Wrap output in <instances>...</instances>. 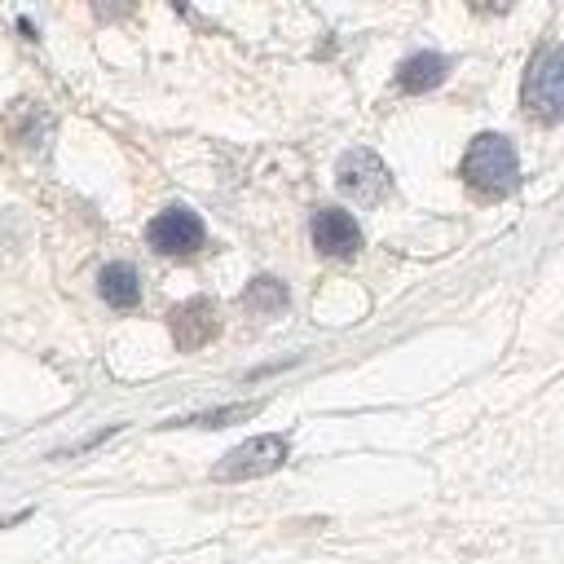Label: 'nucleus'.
Wrapping results in <instances>:
<instances>
[{
    "label": "nucleus",
    "instance_id": "1a4fd4ad",
    "mask_svg": "<svg viewBox=\"0 0 564 564\" xmlns=\"http://www.w3.org/2000/svg\"><path fill=\"white\" fill-rule=\"evenodd\" d=\"M445 70H449V57H441V53H414V57L401 62L397 84L405 93H427V88H436L445 79Z\"/></svg>",
    "mask_w": 564,
    "mask_h": 564
},
{
    "label": "nucleus",
    "instance_id": "f257e3e1",
    "mask_svg": "<svg viewBox=\"0 0 564 564\" xmlns=\"http://www.w3.org/2000/svg\"><path fill=\"white\" fill-rule=\"evenodd\" d=\"M463 176L476 194L485 198H502L520 185V159H516V145L502 137V132H480L467 154H463Z\"/></svg>",
    "mask_w": 564,
    "mask_h": 564
},
{
    "label": "nucleus",
    "instance_id": "423d86ee",
    "mask_svg": "<svg viewBox=\"0 0 564 564\" xmlns=\"http://www.w3.org/2000/svg\"><path fill=\"white\" fill-rule=\"evenodd\" d=\"M313 247H317L322 256H352V251L361 247V229H357V220H352L348 212L322 207V212L313 216Z\"/></svg>",
    "mask_w": 564,
    "mask_h": 564
},
{
    "label": "nucleus",
    "instance_id": "39448f33",
    "mask_svg": "<svg viewBox=\"0 0 564 564\" xmlns=\"http://www.w3.org/2000/svg\"><path fill=\"white\" fill-rule=\"evenodd\" d=\"M145 238H150V247L163 251V256H189V251L203 247L207 229H203V220H198L189 207H167V212H159V216L150 220Z\"/></svg>",
    "mask_w": 564,
    "mask_h": 564
},
{
    "label": "nucleus",
    "instance_id": "7ed1b4c3",
    "mask_svg": "<svg viewBox=\"0 0 564 564\" xmlns=\"http://www.w3.org/2000/svg\"><path fill=\"white\" fill-rule=\"evenodd\" d=\"M282 458H286V436H251L212 467V480H256L278 471Z\"/></svg>",
    "mask_w": 564,
    "mask_h": 564
},
{
    "label": "nucleus",
    "instance_id": "f03ea898",
    "mask_svg": "<svg viewBox=\"0 0 564 564\" xmlns=\"http://www.w3.org/2000/svg\"><path fill=\"white\" fill-rule=\"evenodd\" d=\"M520 101L542 123L564 119V48L560 44H542L533 53V62L524 70V84H520Z\"/></svg>",
    "mask_w": 564,
    "mask_h": 564
},
{
    "label": "nucleus",
    "instance_id": "0eeeda50",
    "mask_svg": "<svg viewBox=\"0 0 564 564\" xmlns=\"http://www.w3.org/2000/svg\"><path fill=\"white\" fill-rule=\"evenodd\" d=\"M216 330H220V317L212 300H185L172 308V339L181 348H203Z\"/></svg>",
    "mask_w": 564,
    "mask_h": 564
},
{
    "label": "nucleus",
    "instance_id": "9b49d317",
    "mask_svg": "<svg viewBox=\"0 0 564 564\" xmlns=\"http://www.w3.org/2000/svg\"><path fill=\"white\" fill-rule=\"evenodd\" d=\"M260 405L247 401V405H225V410H207V414H189V419H172L167 427H225V423H238V419H251Z\"/></svg>",
    "mask_w": 564,
    "mask_h": 564
},
{
    "label": "nucleus",
    "instance_id": "6e6552de",
    "mask_svg": "<svg viewBox=\"0 0 564 564\" xmlns=\"http://www.w3.org/2000/svg\"><path fill=\"white\" fill-rule=\"evenodd\" d=\"M97 291H101V300H106L110 308H132V304L141 300L137 269H132V264H123V260L106 264V269L97 273Z\"/></svg>",
    "mask_w": 564,
    "mask_h": 564
},
{
    "label": "nucleus",
    "instance_id": "20e7f679",
    "mask_svg": "<svg viewBox=\"0 0 564 564\" xmlns=\"http://www.w3.org/2000/svg\"><path fill=\"white\" fill-rule=\"evenodd\" d=\"M335 181L348 198L357 203H379L388 189H392V176H388V163L375 154V150H348L339 163H335Z\"/></svg>",
    "mask_w": 564,
    "mask_h": 564
},
{
    "label": "nucleus",
    "instance_id": "9d476101",
    "mask_svg": "<svg viewBox=\"0 0 564 564\" xmlns=\"http://www.w3.org/2000/svg\"><path fill=\"white\" fill-rule=\"evenodd\" d=\"M247 308H256V313H278V308H286V286L278 282V278H256L251 286H247Z\"/></svg>",
    "mask_w": 564,
    "mask_h": 564
}]
</instances>
